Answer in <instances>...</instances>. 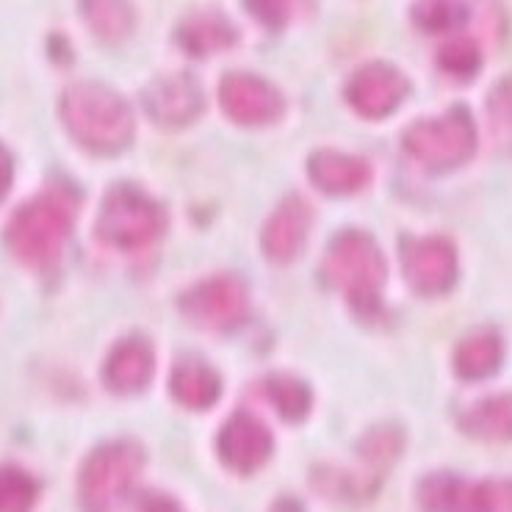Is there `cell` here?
<instances>
[{"label": "cell", "mask_w": 512, "mask_h": 512, "mask_svg": "<svg viewBox=\"0 0 512 512\" xmlns=\"http://www.w3.org/2000/svg\"><path fill=\"white\" fill-rule=\"evenodd\" d=\"M75 211L78 191L70 186H50L31 203L20 205L6 227V244L14 258L36 272L53 269L70 239Z\"/></svg>", "instance_id": "obj_1"}, {"label": "cell", "mask_w": 512, "mask_h": 512, "mask_svg": "<svg viewBox=\"0 0 512 512\" xmlns=\"http://www.w3.org/2000/svg\"><path fill=\"white\" fill-rule=\"evenodd\" d=\"M61 120L72 139L92 153H120L133 139L131 106L103 84H75L61 97Z\"/></svg>", "instance_id": "obj_2"}, {"label": "cell", "mask_w": 512, "mask_h": 512, "mask_svg": "<svg viewBox=\"0 0 512 512\" xmlns=\"http://www.w3.org/2000/svg\"><path fill=\"white\" fill-rule=\"evenodd\" d=\"M322 272L327 283L344 291L346 299L363 313H374L380 305L382 286H385V255L380 244L363 230H344L338 233L327 255H324Z\"/></svg>", "instance_id": "obj_3"}, {"label": "cell", "mask_w": 512, "mask_h": 512, "mask_svg": "<svg viewBox=\"0 0 512 512\" xmlns=\"http://www.w3.org/2000/svg\"><path fill=\"white\" fill-rule=\"evenodd\" d=\"M164 230L167 211L136 186H114L97 216V236L120 250H144L161 239Z\"/></svg>", "instance_id": "obj_4"}, {"label": "cell", "mask_w": 512, "mask_h": 512, "mask_svg": "<svg viewBox=\"0 0 512 512\" xmlns=\"http://www.w3.org/2000/svg\"><path fill=\"white\" fill-rule=\"evenodd\" d=\"M402 142L407 153L424 167L446 172L463 167L477 153V125L468 108L454 106L443 117L413 122Z\"/></svg>", "instance_id": "obj_5"}, {"label": "cell", "mask_w": 512, "mask_h": 512, "mask_svg": "<svg viewBox=\"0 0 512 512\" xmlns=\"http://www.w3.org/2000/svg\"><path fill=\"white\" fill-rule=\"evenodd\" d=\"M144 465L142 449L131 441H114L89 454L81 468V499L86 510L108 512L131 490Z\"/></svg>", "instance_id": "obj_6"}, {"label": "cell", "mask_w": 512, "mask_h": 512, "mask_svg": "<svg viewBox=\"0 0 512 512\" xmlns=\"http://www.w3.org/2000/svg\"><path fill=\"white\" fill-rule=\"evenodd\" d=\"M424 512H512V479L468 482L454 474H432L418 485Z\"/></svg>", "instance_id": "obj_7"}, {"label": "cell", "mask_w": 512, "mask_h": 512, "mask_svg": "<svg viewBox=\"0 0 512 512\" xmlns=\"http://www.w3.org/2000/svg\"><path fill=\"white\" fill-rule=\"evenodd\" d=\"M180 310L191 324L227 333L236 330L250 310V294L244 280L236 274H216L208 280H200L180 297Z\"/></svg>", "instance_id": "obj_8"}, {"label": "cell", "mask_w": 512, "mask_h": 512, "mask_svg": "<svg viewBox=\"0 0 512 512\" xmlns=\"http://www.w3.org/2000/svg\"><path fill=\"white\" fill-rule=\"evenodd\" d=\"M402 266H405L407 283L418 294L438 297L452 291L457 283V250L443 236H424V239H405L402 244Z\"/></svg>", "instance_id": "obj_9"}, {"label": "cell", "mask_w": 512, "mask_h": 512, "mask_svg": "<svg viewBox=\"0 0 512 512\" xmlns=\"http://www.w3.org/2000/svg\"><path fill=\"white\" fill-rule=\"evenodd\" d=\"M407 92H410V81L385 61L363 64L346 81L349 106L355 108L360 117H369V120H382V117L393 114L405 103Z\"/></svg>", "instance_id": "obj_10"}, {"label": "cell", "mask_w": 512, "mask_h": 512, "mask_svg": "<svg viewBox=\"0 0 512 512\" xmlns=\"http://www.w3.org/2000/svg\"><path fill=\"white\" fill-rule=\"evenodd\" d=\"M219 106L239 125H269L283 114V95L252 72H227L219 84Z\"/></svg>", "instance_id": "obj_11"}, {"label": "cell", "mask_w": 512, "mask_h": 512, "mask_svg": "<svg viewBox=\"0 0 512 512\" xmlns=\"http://www.w3.org/2000/svg\"><path fill=\"white\" fill-rule=\"evenodd\" d=\"M144 111L161 128H183L200 117L203 89L186 72L161 75L144 89Z\"/></svg>", "instance_id": "obj_12"}, {"label": "cell", "mask_w": 512, "mask_h": 512, "mask_svg": "<svg viewBox=\"0 0 512 512\" xmlns=\"http://www.w3.org/2000/svg\"><path fill=\"white\" fill-rule=\"evenodd\" d=\"M216 449L227 468L239 474H252L272 454V432L250 413H236L225 421L216 438Z\"/></svg>", "instance_id": "obj_13"}, {"label": "cell", "mask_w": 512, "mask_h": 512, "mask_svg": "<svg viewBox=\"0 0 512 512\" xmlns=\"http://www.w3.org/2000/svg\"><path fill=\"white\" fill-rule=\"evenodd\" d=\"M310 222H313V214H310V205L302 197L283 200L280 208L269 216V222L263 225L261 247L266 258L274 263L294 261L299 250L305 247Z\"/></svg>", "instance_id": "obj_14"}, {"label": "cell", "mask_w": 512, "mask_h": 512, "mask_svg": "<svg viewBox=\"0 0 512 512\" xmlns=\"http://www.w3.org/2000/svg\"><path fill=\"white\" fill-rule=\"evenodd\" d=\"M155 355L153 346L144 338H125L108 352L103 366V380L111 391L117 393H139L153 380Z\"/></svg>", "instance_id": "obj_15"}, {"label": "cell", "mask_w": 512, "mask_h": 512, "mask_svg": "<svg viewBox=\"0 0 512 512\" xmlns=\"http://www.w3.org/2000/svg\"><path fill=\"white\" fill-rule=\"evenodd\" d=\"M308 172L310 180L327 194H355L371 180L369 161L335 150H319L310 155Z\"/></svg>", "instance_id": "obj_16"}, {"label": "cell", "mask_w": 512, "mask_h": 512, "mask_svg": "<svg viewBox=\"0 0 512 512\" xmlns=\"http://www.w3.org/2000/svg\"><path fill=\"white\" fill-rule=\"evenodd\" d=\"M236 39H239L236 28L230 25L225 14L219 12H194L178 28L180 48L191 56H200V59L233 48Z\"/></svg>", "instance_id": "obj_17"}, {"label": "cell", "mask_w": 512, "mask_h": 512, "mask_svg": "<svg viewBox=\"0 0 512 512\" xmlns=\"http://www.w3.org/2000/svg\"><path fill=\"white\" fill-rule=\"evenodd\" d=\"M504 344L496 330H474L454 349V371L463 380H488L501 369Z\"/></svg>", "instance_id": "obj_18"}, {"label": "cell", "mask_w": 512, "mask_h": 512, "mask_svg": "<svg viewBox=\"0 0 512 512\" xmlns=\"http://www.w3.org/2000/svg\"><path fill=\"white\" fill-rule=\"evenodd\" d=\"M169 391L183 407L208 410L222 396V380L203 360H180L169 377Z\"/></svg>", "instance_id": "obj_19"}, {"label": "cell", "mask_w": 512, "mask_h": 512, "mask_svg": "<svg viewBox=\"0 0 512 512\" xmlns=\"http://www.w3.org/2000/svg\"><path fill=\"white\" fill-rule=\"evenodd\" d=\"M460 427L479 441H512V393H499L468 407Z\"/></svg>", "instance_id": "obj_20"}, {"label": "cell", "mask_w": 512, "mask_h": 512, "mask_svg": "<svg viewBox=\"0 0 512 512\" xmlns=\"http://www.w3.org/2000/svg\"><path fill=\"white\" fill-rule=\"evenodd\" d=\"M81 12L97 39H103L108 45L125 42L136 20L131 0H81Z\"/></svg>", "instance_id": "obj_21"}, {"label": "cell", "mask_w": 512, "mask_h": 512, "mask_svg": "<svg viewBox=\"0 0 512 512\" xmlns=\"http://www.w3.org/2000/svg\"><path fill=\"white\" fill-rule=\"evenodd\" d=\"M402 443H405L402 441V432L396 427L371 429L358 446L360 460L366 463L369 471H374V477H380L382 471L391 468L396 463V457L402 454Z\"/></svg>", "instance_id": "obj_22"}, {"label": "cell", "mask_w": 512, "mask_h": 512, "mask_svg": "<svg viewBox=\"0 0 512 512\" xmlns=\"http://www.w3.org/2000/svg\"><path fill=\"white\" fill-rule=\"evenodd\" d=\"M266 393L272 399V405L277 407V413L288 421H299L308 416L310 410V391L305 382H299L297 377L288 374H274L266 380Z\"/></svg>", "instance_id": "obj_23"}, {"label": "cell", "mask_w": 512, "mask_h": 512, "mask_svg": "<svg viewBox=\"0 0 512 512\" xmlns=\"http://www.w3.org/2000/svg\"><path fill=\"white\" fill-rule=\"evenodd\" d=\"M34 477H28L23 468L3 465L0 468V512H31L36 504Z\"/></svg>", "instance_id": "obj_24"}, {"label": "cell", "mask_w": 512, "mask_h": 512, "mask_svg": "<svg viewBox=\"0 0 512 512\" xmlns=\"http://www.w3.org/2000/svg\"><path fill=\"white\" fill-rule=\"evenodd\" d=\"M438 67L457 81H471L482 67V53H479L474 39H452L438 50Z\"/></svg>", "instance_id": "obj_25"}, {"label": "cell", "mask_w": 512, "mask_h": 512, "mask_svg": "<svg viewBox=\"0 0 512 512\" xmlns=\"http://www.w3.org/2000/svg\"><path fill=\"white\" fill-rule=\"evenodd\" d=\"M416 20L427 31H449L465 20V6L460 0H424L416 9Z\"/></svg>", "instance_id": "obj_26"}, {"label": "cell", "mask_w": 512, "mask_h": 512, "mask_svg": "<svg viewBox=\"0 0 512 512\" xmlns=\"http://www.w3.org/2000/svg\"><path fill=\"white\" fill-rule=\"evenodd\" d=\"M250 14L266 28H283L299 14L308 0H244Z\"/></svg>", "instance_id": "obj_27"}, {"label": "cell", "mask_w": 512, "mask_h": 512, "mask_svg": "<svg viewBox=\"0 0 512 512\" xmlns=\"http://www.w3.org/2000/svg\"><path fill=\"white\" fill-rule=\"evenodd\" d=\"M139 512H183L178 507V501H172L169 496H164V493H155V490H150V493H144L142 499H139Z\"/></svg>", "instance_id": "obj_28"}, {"label": "cell", "mask_w": 512, "mask_h": 512, "mask_svg": "<svg viewBox=\"0 0 512 512\" xmlns=\"http://www.w3.org/2000/svg\"><path fill=\"white\" fill-rule=\"evenodd\" d=\"M9 186H12V158L0 147V200L6 197Z\"/></svg>", "instance_id": "obj_29"}, {"label": "cell", "mask_w": 512, "mask_h": 512, "mask_svg": "<svg viewBox=\"0 0 512 512\" xmlns=\"http://www.w3.org/2000/svg\"><path fill=\"white\" fill-rule=\"evenodd\" d=\"M272 512H302V507L294 499H280L272 507Z\"/></svg>", "instance_id": "obj_30"}]
</instances>
